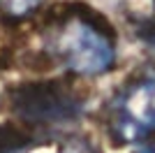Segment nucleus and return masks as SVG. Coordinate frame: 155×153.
I'll return each instance as SVG.
<instances>
[{
	"mask_svg": "<svg viewBox=\"0 0 155 153\" xmlns=\"http://www.w3.org/2000/svg\"><path fill=\"white\" fill-rule=\"evenodd\" d=\"M134 153H155V146H143V148H139V151H134Z\"/></svg>",
	"mask_w": 155,
	"mask_h": 153,
	"instance_id": "423d86ee",
	"label": "nucleus"
},
{
	"mask_svg": "<svg viewBox=\"0 0 155 153\" xmlns=\"http://www.w3.org/2000/svg\"><path fill=\"white\" fill-rule=\"evenodd\" d=\"M39 2L42 0H0V7L9 16H28L39 7Z\"/></svg>",
	"mask_w": 155,
	"mask_h": 153,
	"instance_id": "20e7f679",
	"label": "nucleus"
},
{
	"mask_svg": "<svg viewBox=\"0 0 155 153\" xmlns=\"http://www.w3.org/2000/svg\"><path fill=\"white\" fill-rule=\"evenodd\" d=\"M114 130L125 141L155 132V76H141L120 93L114 109Z\"/></svg>",
	"mask_w": 155,
	"mask_h": 153,
	"instance_id": "7ed1b4c3",
	"label": "nucleus"
},
{
	"mask_svg": "<svg viewBox=\"0 0 155 153\" xmlns=\"http://www.w3.org/2000/svg\"><path fill=\"white\" fill-rule=\"evenodd\" d=\"M12 109L30 123H63L81 114V102L58 81H35L12 90Z\"/></svg>",
	"mask_w": 155,
	"mask_h": 153,
	"instance_id": "f03ea898",
	"label": "nucleus"
},
{
	"mask_svg": "<svg viewBox=\"0 0 155 153\" xmlns=\"http://www.w3.org/2000/svg\"><path fill=\"white\" fill-rule=\"evenodd\" d=\"M23 144V137L16 134L12 127H0V151H9V148H19Z\"/></svg>",
	"mask_w": 155,
	"mask_h": 153,
	"instance_id": "39448f33",
	"label": "nucleus"
},
{
	"mask_svg": "<svg viewBox=\"0 0 155 153\" xmlns=\"http://www.w3.org/2000/svg\"><path fill=\"white\" fill-rule=\"evenodd\" d=\"M51 49L67 70L84 76L104 74L116 60L111 37L86 16L65 19L53 32Z\"/></svg>",
	"mask_w": 155,
	"mask_h": 153,
	"instance_id": "f257e3e1",
	"label": "nucleus"
}]
</instances>
